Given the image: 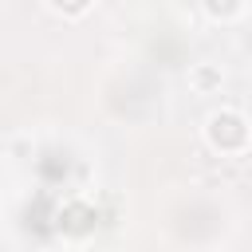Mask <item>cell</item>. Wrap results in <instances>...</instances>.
<instances>
[{
    "mask_svg": "<svg viewBox=\"0 0 252 252\" xmlns=\"http://www.w3.org/2000/svg\"><path fill=\"white\" fill-rule=\"evenodd\" d=\"M205 138H209L213 150L236 154V150H244V142H248V122H244L236 110H217V114H209Z\"/></svg>",
    "mask_w": 252,
    "mask_h": 252,
    "instance_id": "1",
    "label": "cell"
},
{
    "mask_svg": "<svg viewBox=\"0 0 252 252\" xmlns=\"http://www.w3.org/2000/svg\"><path fill=\"white\" fill-rule=\"evenodd\" d=\"M193 83H197L201 91H209V87L220 83V71H217V67H197V71H193Z\"/></svg>",
    "mask_w": 252,
    "mask_h": 252,
    "instance_id": "2",
    "label": "cell"
},
{
    "mask_svg": "<svg viewBox=\"0 0 252 252\" xmlns=\"http://www.w3.org/2000/svg\"><path fill=\"white\" fill-rule=\"evenodd\" d=\"M205 12H209V16H232V12H240V8H236V4H232V8H220V4H209Z\"/></svg>",
    "mask_w": 252,
    "mask_h": 252,
    "instance_id": "3",
    "label": "cell"
}]
</instances>
